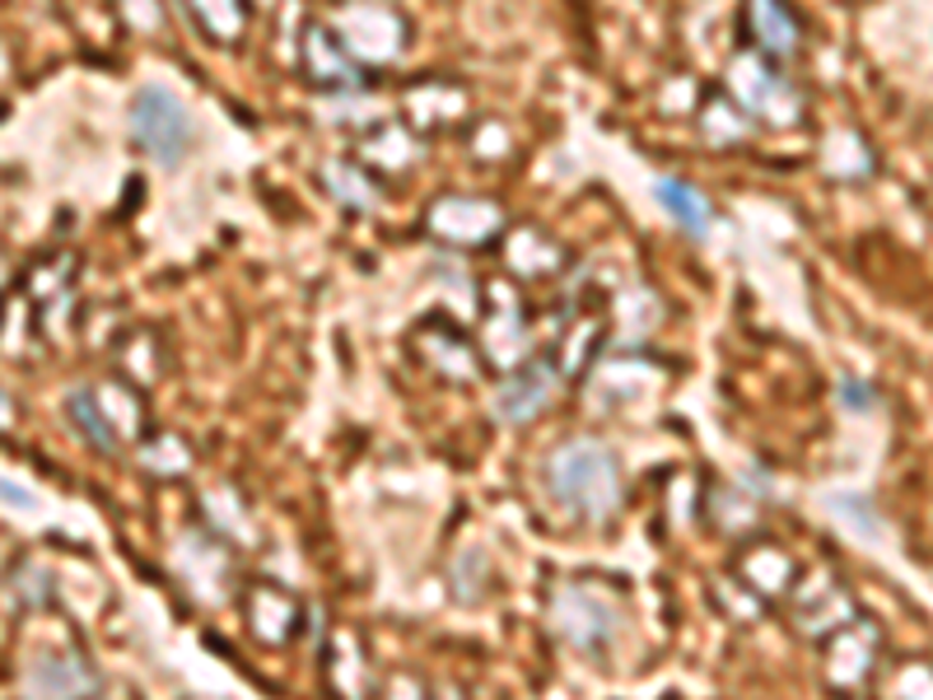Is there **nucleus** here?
<instances>
[{
  "label": "nucleus",
  "mask_w": 933,
  "mask_h": 700,
  "mask_svg": "<svg viewBox=\"0 0 933 700\" xmlns=\"http://www.w3.org/2000/svg\"><path fill=\"white\" fill-rule=\"evenodd\" d=\"M131 127L135 141H141L164 168H177L192 150V117L183 108V99L159 85H145L131 103Z\"/></svg>",
  "instance_id": "1"
},
{
  "label": "nucleus",
  "mask_w": 933,
  "mask_h": 700,
  "mask_svg": "<svg viewBox=\"0 0 933 700\" xmlns=\"http://www.w3.org/2000/svg\"><path fill=\"white\" fill-rule=\"evenodd\" d=\"M555 491L588 514H607V504L617 500V472L603 449H574L555 472Z\"/></svg>",
  "instance_id": "2"
},
{
  "label": "nucleus",
  "mask_w": 933,
  "mask_h": 700,
  "mask_svg": "<svg viewBox=\"0 0 933 700\" xmlns=\"http://www.w3.org/2000/svg\"><path fill=\"white\" fill-rule=\"evenodd\" d=\"M653 197H659L668 210H672V220H677L682 229H691L696 239H705L709 233V206L705 197L691 183H677V178H663L659 187H653Z\"/></svg>",
  "instance_id": "3"
},
{
  "label": "nucleus",
  "mask_w": 933,
  "mask_h": 700,
  "mask_svg": "<svg viewBox=\"0 0 933 700\" xmlns=\"http://www.w3.org/2000/svg\"><path fill=\"white\" fill-rule=\"evenodd\" d=\"M546 402V379L532 369V374H519L509 387H505V397H500V416L505 420H528L538 406Z\"/></svg>",
  "instance_id": "4"
},
{
  "label": "nucleus",
  "mask_w": 933,
  "mask_h": 700,
  "mask_svg": "<svg viewBox=\"0 0 933 700\" xmlns=\"http://www.w3.org/2000/svg\"><path fill=\"white\" fill-rule=\"evenodd\" d=\"M66 412H70V420H79V430H85V439L94 444L98 453H112V449H117L112 425L104 420V412L94 406V397H89V393H75V397L66 402Z\"/></svg>",
  "instance_id": "5"
},
{
  "label": "nucleus",
  "mask_w": 933,
  "mask_h": 700,
  "mask_svg": "<svg viewBox=\"0 0 933 700\" xmlns=\"http://www.w3.org/2000/svg\"><path fill=\"white\" fill-rule=\"evenodd\" d=\"M845 402L855 406V412H864V406H868V393H864L859 383H849V387H845Z\"/></svg>",
  "instance_id": "6"
}]
</instances>
